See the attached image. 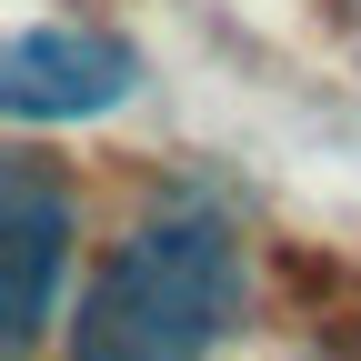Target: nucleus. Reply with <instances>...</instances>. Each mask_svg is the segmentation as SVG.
<instances>
[{
	"instance_id": "1",
	"label": "nucleus",
	"mask_w": 361,
	"mask_h": 361,
	"mask_svg": "<svg viewBox=\"0 0 361 361\" xmlns=\"http://www.w3.org/2000/svg\"><path fill=\"white\" fill-rule=\"evenodd\" d=\"M241 322V231L201 201L141 221L71 311V361H211Z\"/></svg>"
},
{
	"instance_id": "2",
	"label": "nucleus",
	"mask_w": 361,
	"mask_h": 361,
	"mask_svg": "<svg viewBox=\"0 0 361 361\" xmlns=\"http://www.w3.org/2000/svg\"><path fill=\"white\" fill-rule=\"evenodd\" d=\"M130 90H141V51L111 30L40 20V30H11V51H0V111L11 121H90V111H121Z\"/></svg>"
},
{
	"instance_id": "3",
	"label": "nucleus",
	"mask_w": 361,
	"mask_h": 361,
	"mask_svg": "<svg viewBox=\"0 0 361 361\" xmlns=\"http://www.w3.org/2000/svg\"><path fill=\"white\" fill-rule=\"evenodd\" d=\"M0 261H11V291H0V351H30L61 311V261H71V201L40 180L30 161L0 171Z\"/></svg>"
}]
</instances>
